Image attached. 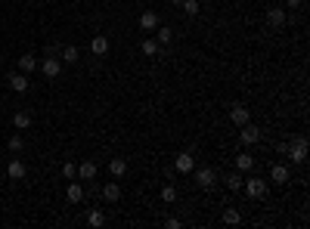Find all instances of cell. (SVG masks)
<instances>
[{
    "label": "cell",
    "instance_id": "obj_14",
    "mask_svg": "<svg viewBox=\"0 0 310 229\" xmlns=\"http://www.w3.org/2000/svg\"><path fill=\"white\" fill-rule=\"evenodd\" d=\"M236 170L239 174H251V170H255V158H251L248 152H239L236 155Z\"/></svg>",
    "mask_w": 310,
    "mask_h": 229
},
{
    "label": "cell",
    "instance_id": "obj_5",
    "mask_svg": "<svg viewBox=\"0 0 310 229\" xmlns=\"http://www.w3.org/2000/svg\"><path fill=\"white\" fill-rule=\"evenodd\" d=\"M239 140H242V146H255V143H261V130L248 121V124L239 127Z\"/></svg>",
    "mask_w": 310,
    "mask_h": 229
},
{
    "label": "cell",
    "instance_id": "obj_12",
    "mask_svg": "<svg viewBox=\"0 0 310 229\" xmlns=\"http://www.w3.org/2000/svg\"><path fill=\"white\" fill-rule=\"evenodd\" d=\"M90 53H93V56H106L109 53V38H106V34H93V40H90Z\"/></svg>",
    "mask_w": 310,
    "mask_h": 229
},
{
    "label": "cell",
    "instance_id": "obj_29",
    "mask_svg": "<svg viewBox=\"0 0 310 229\" xmlns=\"http://www.w3.org/2000/svg\"><path fill=\"white\" fill-rule=\"evenodd\" d=\"M180 6H183V13H186V16H199V9H202L199 0H183Z\"/></svg>",
    "mask_w": 310,
    "mask_h": 229
},
{
    "label": "cell",
    "instance_id": "obj_17",
    "mask_svg": "<svg viewBox=\"0 0 310 229\" xmlns=\"http://www.w3.org/2000/svg\"><path fill=\"white\" fill-rule=\"evenodd\" d=\"M109 174L115 180H121L124 174H128V161H124V158H112V161H109Z\"/></svg>",
    "mask_w": 310,
    "mask_h": 229
},
{
    "label": "cell",
    "instance_id": "obj_15",
    "mask_svg": "<svg viewBox=\"0 0 310 229\" xmlns=\"http://www.w3.org/2000/svg\"><path fill=\"white\" fill-rule=\"evenodd\" d=\"M9 90H16V93H25V90H28V75L13 72V75H9Z\"/></svg>",
    "mask_w": 310,
    "mask_h": 229
},
{
    "label": "cell",
    "instance_id": "obj_16",
    "mask_svg": "<svg viewBox=\"0 0 310 229\" xmlns=\"http://www.w3.org/2000/svg\"><path fill=\"white\" fill-rule=\"evenodd\" d=\"M140 28L143 31H155L158 28V13H155V9H146V13L140 16Z\"/></svg>",
    "mask_w": 310,
    "mask_h": 229
},
{
    "label": "cell",
    "instance_id": "obj_3",
    "mask_svg": "<svg viewBox=\"0 0 310 229\" xmlns=\"http://www.w3.org/2000/svg\"><path fill=\"white\" fill-rule=\"evenodd\" d=\"M38 68L44 72V77H59V72H62V59H56V56H44V62H38Z\"/></svg>",
    "mask_w": 310,
    "mask_h": 229
},
{
    "label": "cell",
    "instance_id": "obj_31",
    "mask_svg": "<svg viewBox=\"0 0 310 229\" xmlns=\"http://www.w3.org/2000/svg\"><path fill=\"white\" fill-rule=\"evenodd\" d=\"M165 226H168V229H180V226H183V223H180V220H177V217H168V220H165Z\"/></svg>",
    "mask_w": 310,
    "mask_h": 229
},
{
    "label": "cell",
    "instance_id": "obj_25",
    "mask_svg": "<svg viewBox=\"0 0 310 229\" xmlns=\"http://www.w3.org/2000/svg\"><path fill=\"white\" fill-rule=\"evenodd\" d=\"M59 53H62V62H68V65H75V62H78V56H81V53H78V47H75V43H68V47H62Z\"/></svg>",
    "mask_w": 310,
    "mask_h": 229
},
{
    "label": "cell",
    "instance_id": "obj_4",
    "mask_svg": "<svg viewBox=\"0 0 310 229\" xmlns=\"http://www.w3.org/2000/svg\"><path fill=\"white\" fill-rule=\"evenodd\" d=\"M285 155L292 158V164H304L307 161V140H304V136H298L295 146H289V152H285Z\"/></svg>",
    "mask_w": 310,
    "mask_h": 229
},
{
    "label": "cell",
    "instance_id": "obj_7",
    "mask_svg": "<svg viewBox=\"0 0 310 229\" xmlns=\"http://www.w3.org/2000/svg\"><path fill=\"white\" fill-rule=\"evenodd\" d=\"M65 198H68V204H81V201H84V183H75V180H68Z\"/></svg>",
    "mask_w": 310,
    "mask_h": 229
},
{
    "label": "cell",
    "instance_id": "obj_20",
    "mask_svg": "<svg viewBox=\"0 0 310 229\" xmlns=\"http://www.w3.org/2000/svg\"><path fill=\"white\" fill-rule=\"evenodd\" d=\"M87 226H93V229H99V226H106V214H102L99 208H93V211H87Z\"/></svg>",
    "mask_w": 310,
    "mask_h": 229
},
{
    "label": "cell",
    "instance_id": "obj_21",
    "mask_svg": "<svg viewBox=\"0 0 310 229\" xmlns=\"http://www.w3.org/2000/svg\"><path fill=\"white\" fill-rule=\"evenodd\" d=\"M38 68V59H34L31 53H25V56H19V72L22 75H28V72H34Z\"/></svg>",
    "mask_w": 310,
    "mask_h": 229
},
{
    "label": "cell",
    "instance_id": "obj_26",
    "mask_svg": "<svg viewBox=\"0 0 310 229\" xmlns=\"http://www.w3.org/2000/svg\"><path fill=\"white\" fill-rule=\"evenodd\" d=\"M223 183H226V189H229V192H242V174H239V170H236V174H229Z\"/></svg>",
    "mask_w": 310,
    "mask_h": 229
},
{
    "label": "cell",
    "instance_id": "obj_8",
    "mask_svg": "<svg viewBox=\"0 0 310 229\" xmlns=\"http://www.w3.org/2000/svg\"><path fill=\"white\" fill-rule=\"evenodd\" d=\"M229 121H233L236 127H242V124H248V109L242 106V102H233V106H229Z\"/></svg>",
    "mask_w": 310,
    "mask_h": 229
},
{
    "label": "cell",
    "instance_id": "obj_1",
    "mask_svg": "<svg viewBox=\"0 0 310 229\" xmlns=\"http://www.w3.org/2000/svg\"><path fill=\"white\" fill-rule=\"evenodd\" d=\"M242 189H245L248 198H264V195H267V180H264V177H245Z\"/></svg>",
    "mask_w": 310,
    "mask_h": 229
},
{
    "label": "cell",
    "instance_id": "obj_2",
    "mask_svg": "<svg viewBox=\"0 0 310 229\" xmlns=\"http://www.w3.org/2000/svg\"><path fill=\"white\" fill-rule=\"evenodd\" d=\"M192 180H196L199 189H214V186H217V170H214V167H199Z\"/></svg>",
    "mask_w": 310,
    "mask_h": 229
},
{
    "label": "cell",
    "instance_id": "obj_33",
    "mask_svg": "<svg viewBox=\"0 0 310 229\" xmlns=\"http://www.w3.org/2000/svg\"><path fill=\"white\" fill-rule=\"evenodd\" d=\"M171 3H174V6H180V3H183V0H171Z\"/></svg>",
    "mask_w": 310,
    "mask_h": 229
},
{
    "label": "cell",
    "instance_id": "obj_6",
    "mask_svg": "<svg viewBox=\"0 0 310 229\" xmlns=\"http://www.w3.org/2000/svg\"><path fill=\"white\" fill-rule=\"evenodd\" d=\"M285 22H289V13H285L282 6H270L267 9V25L270 28H285Z\"/></svg>",
    "mask_w": 310,
    "mask_h": 229
},
{
    "label": "cell",
    "instance_id": "obj_22",
    "mask_svg": "<svg viewBox=\"0 0 310 229\" xmlns=\"http://www.w3.org/2000/svg\"><path fill=\"white\" fill-rule=\"evenodd\" d=\"M171 38H174V34H171L168 25H158V28H155V40H158V47H168Z\"/></svg>",
    "mask_w": 310,
    "mask_h": 229
},
{
    "label": "cell",
    "instance_id": "obj_30",
    "mask_svg": "<svg viewBox=\"0 0 310 229\" xmlns=\"http://www.w3.org/2000/svg\"><path fill=\"white\" fill-rule=\"evenodd\" d=\"M62 177H65V180H78V164L65 161V164H62Z\"/></svg>",
    "mask_w": 310,
    "mask_h": 229
},
{
    "label": "cell",
    "instance_id": "obj_23",
    "mask_svg": "<svg viewBox=\"0 0 310 229\" xmlns=\"http://www.w3.org/2000/svg\"><path fill=\"white\" fill-rule=\"evenodd\" d=\"M6 149H9V152H22V149H25V140H22V130H16V133L6 140Z\"/></svg>",
    "mask_w": 310,
    "mask_h": 229
},
{
    "label": "cell",
    "instance_id": "obj_13",
    "mask_svg": "<svg viewBox=\"0 0 310 229\" xmlns=\"http://www.w3.org/2000/svg\"><path fill=\"white\" fill-rule=\"evenodd\" d=\"M96 161H81V164H78V180H81V183H87V180H93L96 177Z\"/></svg>",
    "mask_w": 310,
    "mask_h": 229
},
{
    "label": "cell",
    "instance_id": "obj_28",
    "mask_svg": "<svg viewBox=\"0 0 310 229\" xmlns=\"http://www.w3.org/2000/svg\"><path fill=\"white\" fill-rule=\"evenodd\" d=\"M162 201H165V204H174V201H177V189H174V183L162 186Z\"/></svg>",
    "mask_w": 310,
    "mask_h": 229
},
{
    "label": "cell",
    "instance_id": "obj_9",
    "mask_svg": "<svg viewBox=\"0 0 310 229\" xmlns=\"http://www.w3.org/2000/svg\"><path fill=\"white\" fill-rule=\"evenodd\" d=\"M174 167L180 170V174H192V167H196V158H192V152H180L174 158Z\"/></svg>",
    "mask_w": 310,
    "mask_h": 229
},
{
    "label": "cell",
    "instance_id": "obj_11",
    "mask_svg": "<svg viewBox=\"0 0 310 229\" xmlns=\"http://www.w3.org/2000/svg\"><path fill=\"white\" fill-rule=\"evenodd\" d=\"M102 198H106L109 204L121 201V183H118V180H115V183H106V186H102Z\"/></svg>",
    "mask_w": 310,
    "mask_h": 229
},
{
    "label": "cell",
    "instance_id": "obj_10",
    "mask_svg": "<svg viewBox=\"0 0 310 229\" xmlns=\"http://www.w3.org/2000/svg\"><path fill=\"white\" fill-rule=\"evenodd\" d=\"M292 180V170L285 164H273L270 167V183H279V186H285V183Z\"/></svg>",
    "mask_w": 310,
    "mask_h": 229
},
{
    "label": "cell",
    "instance_id": "obj_27",
    "mask_svg": "<svg viewBox=\"0 0 310 229\" xmlns=\"http://www.w3.org/2000/svg\"><path fill=\"white\" fill-rule=\"evenodd\" d=\"M143 56H149V59H155V56H158V40L146 38V40H143Z\"/></svg>",
    "mask_w": 310,
    "mask_h": 229
},
{
    "label": "cell",
    "instance_id": "obj_24",
    "mask_svg": "<svg viewBox=\"0 0 310 229\" xmlns=\"http://www.w3.org/2000/svg\"><path fill=\"white\" fill-rule=\"evenodd\" d=\"M223 223H226V226L242 223V211H239V208H226V211H223Z\"/></svg>",
    "mask_w": 310,
    "mask_h": 229
},
{
    "label": "cell",
    "instance_id": "obj_32",
    "mask_svg": "<svg viewBox=\"0 0 310 229\" xmlns=\"http://www.w3.org/2000/svg\"><path fill=\"white\" fill-rule=\"evenodd\" d=\"M304 0H285V9H301Z\"/></svg>",
    "mask_w": 310,
    "mask_h": 229
},
{
    "label": "cell",
    "instance_id": "obj_19",
    "mask_svg": "<svg viewBox=\"0 0 310 229\" xmlns=\"http://www.w3.org/2000/svg\"><path fill=\"white\" fill-rule=\"evenodd\" d=\"M13 127H16V130H28V127H31V114L19 109V112L13 114Z\"/></svg>",
    "mask_w": 310,
    "mask_h": 229
},
{
    "label": "cell",
    "instance_id": "obj_18",
    "mask_svg": "<svg viewBox=\"0 0 310 229\" xmlns=\"http://www.w3.org/2000/svg\"><path fill=\"white\" fill-rule=\"evenodd\" d=\"M6 177L9 180H22V177H25V164H22L19 158H13V161L6 164Z\"/></svg>",
    "mask_w": 310,
    "mask_h": 229
}]
</instances>
